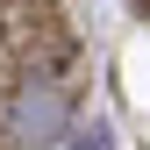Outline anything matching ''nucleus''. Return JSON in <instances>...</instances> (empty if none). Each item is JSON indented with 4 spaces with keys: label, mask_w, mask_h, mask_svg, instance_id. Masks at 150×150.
<instances>
[{
    "label": "nucleus",
    "mask_w": 150,
    "mask_h": 150,
    "mask_svg": "<svg viewBox=\"0 0 150 150\" xmlns=\"http://www.w3.org/2000/svg\"><path fill=\"white\" fill-rule=\"evenodd\" d=\"M143 7H150V0H143Z\"/></svg>",
    "instance_id": "nucleus-3"
},
{
    "label": "nucleus",
    "mask_w": 150,
    "mask_h": 150,
    "mask_svg": "<svg viewBox=\"0 0 150 150\" xmlns=\"http://www.w3.org/2000/svg\"><path fill=\"white\" fill-rule=\"evenodd\" d=\"M71 115V86L57 79L50 64H22L0 93V150H36L50 143Z\"/></svg>",
    "instance_id": "nucleus-1"
},
{
    "label": "nucleus",
    "mask_w": 150,
    "mask_h": 150,
    "mask_svg": "<svg viewBox=\"0 0 150 150\" xmlns=\"http://www.w3.org/2000/svg\"><path fill=\"white\" fill-rule=\"evenodd\" d=\"M71 150H115V143H107V129H86V136L71 143Z\"/></svg>",
    "instance_id": "nucleus-2"
}]
</instances>
